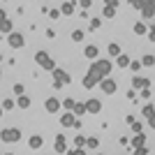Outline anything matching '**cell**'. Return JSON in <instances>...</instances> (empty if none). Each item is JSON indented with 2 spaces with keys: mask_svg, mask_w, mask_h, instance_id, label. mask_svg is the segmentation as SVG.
Segmentation results:
<instances>
[{
  "mask_svg": "<svg viewBox=\"0 0 155 155\" xmlns=\"http://www.w3.org/2000/svg\"><path fill=\"white\" fill-rule=\"evenodd\" d=\"M111 67H114V65H111V60H107V58H95V60H93V65H91V70H88V72H91L93 77H95L97 81H100L102 77H109Z\"/></svg>",
  "mask_w": 155,
  "mask_h": 155,
  "instance_id": "obj_1",
  "label": "cell"
},
{
  "mask_svg": "<svg viewBox=\"0 0 155 155\" xmlns=\"http://www.w3.org/2000/svg\"><path fill=\"white\" fill-rule=\"evenodd\" d=\"M35 63H37L39 67L49 70V72H51L53 67H56V65H53V58H51V56H49L46 51H37V53H35Z\"/></svg>",
  "mask_w": 155,
  "mask_h": 155,
  "instance_id": "obj_2",
  "label": "cell"
},
{
  "mask_svg": "<svg viewBox=\"0 0 155 155\" xmlns=\"http://www.w3.org/2000/svg\"><path fill=\"white\" fill-rule=\"evenodd\" d=\"M0 139L5 143H16L21 139V130H16V127H7V130H2L0 132Z\"/></svg>",
  "mask_w": 155,
  "mask_h": 155,
  "instance_id": "obj_3",
  "label": "cell"
},
{
  "mask_svg": "<svg viewBox=\"0 0 155 155\" xmlns=\"http://www.w3.org/2000/svg\"><path fill=\"white\" fill-rule=\"evenodd\" d=\"M97 84H100V88H102L104 95H114V93H116V81H114L111 77H102Z\"/></svg>",
  "mask_w": 155,
  "mask_h": 155,
  "instance_id": "obj_4",
  "label": "cell"
},
{
  "mask_svg": "<svg viewBox=\"0 0 155 155\" xmlns=\"http://www.w3.org/2000/svg\"><path fill=\"white\" fill-rule=\"evenodd\" d=\"M7 44L12 46V49H21V46L26 44V39H23V35H21V32H9V35H7Z\"/></svg>",
  "mask_w": 155,
  "mask_h": 155,
  "instance_id": "obj_5",
  "label": "cell"
},
{
  "mask_svg": "<svg viewBox=\"0 0 155 155\" xmlns=\"http://www.w3.org/2000/svg\"><path fill=\"white\" fill-rule=\"evenodd\" d=\"M139 9H141V16L146 21H150L153 19V14H155V0H143V5L139 7Z\"/></svg>",
  "mask_w": 155,
  "mask_h": 155,
  "instance_id": "obj_6",
  "label": "cell"
},
{
  "mask_svg": "<svg viewBox=\"0 0 155 155\" xmlns=\"http://www.w3.org/2000/svg\"><path fill=\"white\" fill-rule=\"evenodd\" d=\"M84 107H86V114H100L102 111V102L97 97H91L88 102H84Z\"/></svg>",
  "mask_w": 155,
  "mask_h": 155,
  "instance_id": "obj_7",
  "label": "cell"
},
{
  "mask_svg": "<svg viewBox=\"0 0 155 155\" xmlns=\"http://www.w3.org/2000/svg\"><path fill=\"white\" fill-rule=\"evenodd\" d=\"M53 81H60V84H72V77H70V74H67V72H65V70H60V67H53Z\"/></svg>",
  "mask_w": 155,
  "mask_h": 155,
  "instance_id": "obj_8",
  "label": "cell"
},
{
  "mask_svg": "<svg viewBox=\"0 0 155 155\" xmlns=\"http://www.w3.org/2000/svg\"><path fill=\"white\" fill-rule=\"evenodd\" d=\"M44 109L49 111V114H58L60 111V100H56V97H49L44 102Z\"/></svg>",
  "mask_w": 155,
  "mask_h": 155,
  "instance_id": "obj_9",
  "label": "cell"
},
{
  "mask_svg": "<svg viewBox=\"0 0 155 155\" xmlns=\"http://www.w3.org/2000/svg\"><path fill=\"white\" fill-rule=\"evenodd\" d=\"M74 120H77V116H74L72 111H65L63 116H60V125H63V127H72Z\"/></svg>",
  "mask_w": 155,
  "mask_h": 155,
  "instance_id": "obj_10",
  "label": "cell"
},
{
  "mask_svg": "<svg viewBox=\"0 0 155 155\" xmlns=\"http://www.w3.org/2000/svg\"><path fill=\"white\" fill-rule=\"evenodd\" d=\"M56 153H67V146H65V134H58L56 137Z\"/></svg>",
  "mask_w": 155,
  "mask_h": 155,
  "instance_id": "obj_11",
  "label": "cell"
},
{
  "mask_svg": "<svg viewBox=\"0 0 155 155\" xmlns=\"http://www.w3.org/2000/svg\"><path fill=\"white\" fill-rule=\"evenodd\" d=\"M97 53H100V51H97V46H95V44H88V46L84 49V56H86L88 60H95V58H97Z\"/></svg>",
  "mask_w": 155,
  "mask_h": 155,
  "instance_id": "obj_12",
  "label": "cell"
},
{
  "mask_svg": "<svg viewBox=\"0 0 155 155\" xmlns=\"http://www.w3.org/2000/svg\"><path fill=\"white\" fill-rule=\"evenodd\" d=\"M134 139H132V143H130V146H134V148H139V146H146V134H143V132H134Z\"/></svg>",
  "mask_w": 155,
  "mask_h": 155,
  "instance_id": "obj_13",
  "label": "cell"
},
{
  "mask_svg": "<svg viewBox=\"0 0 155 155\" xmlns=\"http://www.w3.org/2000/svg\"><path fill=\"white\" fill-rule=\"evenodd\" d=\"M42 143H44V139H42V137H39V134H32L30 141H28V146H30L32 150H37V148H42Z\"/></svg>",
  "mask_w": 155,
  "mask_h": 155,
  "instance_id": "obj_14",
  "label": "cell"
},
{
  "mask_svg": "<svg viewBox=\"0 0 155 155\" xmlns=\"http://www.w3.org/2000/svg\"><path fill=\"white\" fill-rule=\"evenodd\" d=\"M132 86H134V88H150V81L143 79V77H134L132 79Z\"/></svg>",
  "mask_w": 155,
  "mask_h": 155,
  "instance_id": "obj_15",
  "label": "cell"
},
{
  "mask_svg": "<svg viewBox=\"0 0 155 155\" xmlns=\"http://www.w3.org/2000/svg\"><path fill=\"white\" fill-rule=\"evenodd\" d=\"M153 109H155V107H153V104H146V107H143V109H141V114H143V116H146V118H148V125H150V127H153V123H155V120H153Z\"/></svg>",
  "mask_w": 155,
  "mask_h": 155,
  "instance_id": "obj_16",
  "label": "cell"
},
{
  "mask_svg": "<svg viewBox=\"0 0 155 155\" xmlns=\"http://www.w3.org/2000/svg\"><path fill=\"white\" fill-rule=\"evenodd\" d=\"M60 14L72 16V14H74V0H72V2H63V5H60Z\"/></svg>",
  "mask_w": 155,
  "mask_h": 155,
  "instance_id": "obj_17",
  "label": "cell"
},
{
  "mask_svg": "<svg viewBox=\"0 0 155 155\" xmlns=\"http://www.w3.org/2000/svg\"><path fill=\"white\" fill-rule=\"evenodd\" d=\"M16 107H19V109H28V107H30V97L28 95H16Z\"/></svg>",
  "mask_w": 155,
  "mask_h": 155,
  "instance_id": "obj_18",
  "label": "cell"
},
{
  "mask_svg": "<svg viewBox=\"0 0 155 155\" xmlns=\"http://www.w3.org/2000/svg\"><path fill=\"white\" fill-rule=\"evenodd\" d=\"M81 84H84V88H88V91H91L93 86H95V84H97V79H95V77H93L91 72H88V74H86V77H84V81H81Z\"/></svg>",
  "mask_w": 155,
  "mask_h": 155,
  "instance_id": "obj_19",
  "label": "cell"
},
{
  "mask_svg": "<svg viewBox=\"0 0 155 155\" xmlns=\"http://www.w3.org/2000/svg\"><path fill=\"white\" fill-rule=\"evenodd\" d=\"M102 16H107V19H114V16H116V7H114V5H104Z\"/></svg>",
  "mask_w": 155,
  "mask_h": 155,
  "instance_id": "obj_20",
  "label": "cell"
},
{
  "mask_svg": "<svg viewBox=\"0 0 155 155\" xmlns=\"http://www.w3.org/2000/svg\"><path fill=\"white\" fill-rule=\"evenodd\" d=\"M72 114H74V116H84V114H86L84 102H74V107H72Z\"/></svg>",
  "mask_w": 155,
  "mask_h": 155,
  "instance_id": "obj_21",
  "label": "cell"
},
{
  "mask_svg": "<svg viewBox=\"0 0 155 155\" xmlns=\"http://www.w3.org/2000/svg\"><path fill=\"white\" fill-rule=\"evenodd\" d=\"M116 63H118V67H127V65H130V56L118 53V56H116Z\"/></svg>",
  "mask_w": 155,
  "mask_h": 155,
  "instance_id": "obj_22",
  "label": "cell"
},
{
  "mask_svg": "<svg viewBox=\"0 0 155 155\" xmlns=\"http://www.w3.org/2000/svg\"><path fill=\"white\" fill-rule=\"evenodd\" d=\"M153 63H155V58L150 56V53H146V56L141 58V65H143V67H153Z\"/></svg>",
  "mask_w": 155,
  "mask_h": 155,
  "instance_id": "obj_23",
  "label": "cell"
},
{
  "mask_svg": "<svg viewBox=\"0 0 155 155\" xmlns=\"http://www.w3.org/2000/svg\"><path fill=\"white\" fill-rule=\"evenodd\" d=\"M0 32H7V35L12 32V21H9V19L2 21V26H0Z\"/></svg>",
  "mask_w": 155,
  "mask_h": 155,
  "instance_id": "obj_24",
  "label": "cell"
},
{
  "mask_svg": "<svg viewBox=\"0 0 155 155\" xmlns=\"http://www.w3.org/2000/svg\"><path fill=\"white\" fill-rule=\"evenodd\" d=\"M86 146H88V148H97V146H100L97 137H88V139H86Z\"/></svg>",
  "mask_w": 155,
  "mask_h": 155,
  "instance_id": "obj_25",
  "label": "cell"
},
{
  "mask_svg": "<svg viewBox=\"0 0 155 155\" xmlns=\"http://www.w3.org/2000/svg\"><path fill=\"white\" fill-rule=\"evenodd\" d=\"M134 32H137V35H146V23H141V21L134 23Z\"/></svg>",
  "mask_w": 155,
  "mask_h": 155,
  "instance_id": "obj_26",
  "label": "cell"
},
{
  "mask_svg": "<svg viewBox=\"0 0 155 155\" xmlns=\"http://www.w3.org/2000/svg\"><path fill=\"white\" fill-rule=\"evenodd\" d=\"M118 53H120V46H118L116 42H111L109 44V56H118Z\"/></svg>",
  "mask_w": 155,
  "mask_h": 155,
  "instance_id": "obj_27",
  "label": "cell"
},
{
  "mask_svg": "<svg viewBox=\"0 0 155 155\" xmlns=\"http://www.w3.org/2000/svg\"><path fill=\"white\" fill-rule=\"evenodd\" d=\"M0 107H2V111H5V109H14V107H16V102L7 97V100H5V102H2V104H0Z\"/></svg>",
  "mask_w": 155,
  "mask_h": 155,
  "instance_id": "obj_28",
  "label": "cell"
},
{
  "mask_svg": "<svg viewBox=\"0 0 155 155\" xmlns=\"http://www.w3.org/2000/svg\"><path fill=\"white\" fill-rule=\"evenodd\" d=\"M60 107H65L67 111H72V107H74V100H72V97H67V100H63V102H60Z\"/></svg>",
  "mask_w": 155,
  "mask_h": 155,
  "instance_id": "obj_29",
  "label": "cell"
},
{
  "mask_svg": "<svg viewBox=\"0 0 155 155\" xmlns=\"http://www.w3.org/2000/svg\"><path fill=\"white\" fill-rule=\"evenodd\" d=\"M84 37H86L84 30H74V32H72V39H74V42H81Z\"/></svg>",
  "mask_w": 155,
  "mask_h": 155,
  "instance_id": "obj_30",
  "label": "cell"
},
{
  "mask_svg": "<svg viewBox=\"0 0 155 155\" xmlns=\"http://www.w3.org/2000/svg\"><path fill=\"white\" fill-rule=\"evenodd\" d=\"M130 125H132V132H141V130H143V125H141V123H137V120H132Z\"/></svg>",
  "mask_w": 155,
  "mask_h": 155,
  "instance_id": "obj_31",
  "label": "cell"
},
{
  "mask_svg": "<svg viewBox=\"0 0 155 155\" xmlns=\"http://www.w3.org/2000/svg\"><path fill=\"white\" fill-rule=\"evenodd\" d=\"M23 91H26L23 84H14V93H16V95H23Z\"/></svg>",
  "mask_w": 155,
  "mask_h": 155,
  "instance_id": "obj_32",
  "label": "cell"
},
{
  "mask_svg": "<svg viewBox=\"0 0 155 155\" xmlns=\"http://www.w3.org/2000/svg\"><path fill=\"white\" fill-rule=\"evenodd\" d=\"M58 16H60V9H51V12H49V19H53V21H56Z\"/></svg>",
  "mask_w": 155,
  "mask_h": 155,
  "instance_id": "obj_33",
  "label": "cell"
},
{
  "mask_svg": "<svg viewBox=\"0 0 155 155\" xmlns=\"http://www.w3.org/2000/svg\"><path fill=\"white\" fill-rule=\"evenodd\" d=\"M74 146H86V139L84 137H77V139H74Z\"/></svg>",
  "mask_w": 155,
  "mask_h": 155,
  "instance_id": "obj_34",
  "label": "cell"
},
{
  "mask_svg": "<svg viewBox=\"0 0 155 155\" xmlns=\"http://www.w3.org/2000/svg\"><path fill=\"white\" fill-rule=\"evenodd\" d=\"M97 28H100V19H93L91 21V30H97Z\"/></svg>",
  "mask_w": 155,
  "mask_h": 155,
  "instance_id": "obj_35",
  "label": "cell"
},
{
  "mask_svg": "<svg viewBox=\"0 0 155 155\" xmlns=\"http://www.w3.org/2000/svg\"><path fill=\"white\" fill-rule=\"evenodd\" d=\"M130 5H132V7H137V9H139V7L143 5V0H130Z\"/></svg>",
  "mask_w": 155,
  "mask_h": 155,
  "instance_id": "obj_36",
  "label": "cell"
},
{
  "mask_svg": "<svg viewBox=\"0 0 155 155\" xmlns=\"http://www.w3.org/2000/svg\"><path fill=\"white\" fill-rule=\"evenodd\" d=\"M79 2H81V7H84V9H88V7L93 5V0H79Z\"/></svg>",
  "mask_w": 155,
  "mask_h": 155,
  "instance_id": "obj_37",
  "label": "cell"
},
{
  "mask_svg": "<svg viewBox=\"0 0 155 155\" xmlns=\"http://www.w3.org/2000/svg\"><path fill=\"white\" fill-rule=\"evenodd\" d=\"M127 67H132V72H137L139 67H141V63H132V60H130V65H127Z\"/></svg>",
  "mask_w": 155,
  "mask_h": 155,
  "instance_id": "obj_38",
  "label": "cell"
},
{
  "mask_svg": "<svg viewBox=\"0 0 155 155\" xmlns=\"http://www.w3.org/2000/svg\"><path fill=\"white\" fill-rule=\"evenodd\" d=\"M141 97H143V100H148V97H150V91H148V88H141Z\"/></svg>",
  "mask_w": 155,
  "mask_h": 155,
  "instance_id": "obj_39",
  "label": "cell"
},
{
  "mask_svg": "<svg viewBox=\"0 0 155 155\" xmlns=\"http://www.w3.org/2000/svg\"><path fill=\"white\" fill-rule=\"evenodd\" d=\"M118 2H120V0H104V5H114V7H116Z\"/></svg>",
  "mask_w": 155,
  "mask_h": 155,
  "instance_id": "obj_40",
  "label": "cell"
},
{
  "mask_svg": "<svg viewBox=\"0 0 155 155\" xmlns=\"http://www.w3.org/2000/svg\"><path fill=\"white\" fill-rule=\"evenodd\" d=\"M7 19V14H5V9H0V26H2V21Z\"/></svg>",
  "mask_w": 155,
  "mask_h": 155,
  "instance_id": "obj_41",
  "label": "cell"
},
{
  "mask_svg": "<svg viewBox=\"0 0 155 155\" xmlns=\"http://www.w3.org/2000/svg\"><path fill=\"white\" fill-rule=\"evenodd\" d=\"M0 116H2V107H0Z\"/></svg>",
  "mask_w": 155,
  "mask_h": 155,
  "instance_id": "obj_42",
  "label": "cell"
}]
</instances>
